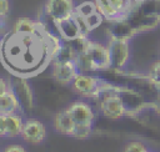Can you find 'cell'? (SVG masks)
Instances as JSON below:
<instances>
[{
	"label": "cell",
	"mask_w": 160,
	"mask_h": 152,
	"mask_svg": "<svg viewBox=\"0 0 160 152\" xmlns=\"http://www.w3.org/2000/svg\"><path fill=\"white\" fill-rule=\"evenodd\" d=\"M135 6L145 15L160 17V0H135Z\"/></svg>",
	"instance_id": "19"
},
{
	"label": "cell",
	"mask_w": 160,
	"mask_h": 152,
	"mask_svg": "<svg viewBox=\"0 0 160 152\" xmlns=\"http://www.w3.org/2000/svg\"><path fill=\"white\" fill-rule=\"evenodd\" d=\"M0 41H1V36H0Z\"/></svg>",
	"instance_id": "34"
},
{
	"label": "cell",
	"mask_w": 160,
	"mask_h": 152,
	"mask_svg": "<svg viewBox=\"0 0 160 152\" xmlns=\"http://www.w3.org/2000/svg\"><path fill=\"white\" fill-rule=\"evenodd\" d=\"M20 137L29 143H40L46 137V127L39 120H28L24 122Z\"/></svg>",
	"instance_id": "12"
},
{
	"label": "cell",
	"mask_w": 160,
	"mask_h": 152,
	"mask_svg": "<svg viewBox=\"0 0 160 152\" xmlns=\"http://www.w3.org/2000/svg\"><path fill=\"white\" fill-rule=\"evenodd\" d=\"M5 20H6V17H4V16H0V29L2 27V25H4Z\"/></svg>",
	"instance_id": "33"
},
{
	"label": "cell",
	"mask_w": 160,
	"mask_h": 152,
	"mask_svg": "<svg viewBox=\"0 0 160 152\" xmlns=\"http://www.w3.org/2000/svg\"><path fill=\"white\" fill-rule=\"evenodd\" d=\"M2 152H26V150L20 145H9L4 148Z\"/></svg>",
	"instance_id": "31"
},
{
	"label": "cell",
	"mask_w": 160,
	"mask_h": 152,
	"mask_svg": "<svg viewBox=\"0 0 160 152\" xmlns=\"http://www.w3.org/2000/svg\"><path fill=\"white\" fill-rule=\"evenodd\" d=\"M76 56H78V54L71 47V45L68 41H62V45H61L58 55L55 56L54 61H75Z\"/></svg>",
	"instance_id": "21"
},
{
	"label": "cell",
	"mask_w": 160,
	"mask_h": 152,
	"mask_svg": "<svg viewBox=\"0 0 160 152\" xmlns=\"http://www.w3.org/2000/svg\"><path fill=\"white\" fill-rule=\"evenodd\" d=\"M10 10V4L9 0H0V16L6 17Z\"/></svg>",
	"instance_id": "30"
},
{
	"label": "cell",
	"mask_w": 160,
	"mask_h": 152,
	"mask_svg": "<svg viewBox=\"0 0 160 152\" xmlns=\"http://www.w3.org/2000/svg\"><path fill=\"white\" fill-rule=\"evenodd\" d=\"M0 137H6V116L0 113Z\"/></svg>",
	"instance_id": "32"
},
{
	"label": "cell",
	"mask_w": 160,
	"mask_h": 152,
	"mask_svg": "<svg viewBox=\"0 0 160 152\" xmlns=\"http://www.w3.org/2000/svg\"><path fill=\"white\" fill-rule=\"evenodd\" d=\"M108 34H109L110 39L129 41L138 32L134 30V27L126 20V17L122 16V17H118V19H114V20H109Z\"/></svg>",
	"instance_id": "11"
},
{
	"label": "cell",
	"mask_w": 160,
	"mask_h": 152,
	"mask_svg": "<svg viewBox=\"0 0 160 152\" xmlns=\"http://www.w3.org/2000/svg\"><path fill=\"white\" fill-rule=\"evenodd\" d=\"M149 80L155 87L160 90V60L151 65L149 70Z\"/></svg>",
	"instance_id": "27"
},
{
	"label": "cell",
	"mask_w": 160,
	"mask_h": 152,
	"mask_svg": "<svg viewBox=\"0 0 160 152\" xmlns=\"http://www.w3.org/2000/svg\"><path fill=\"white\" fill-rule=\"evenodd\" d=\"M91 132H92V125H75L71 137L78 140H85L91 135Z\"/></svg>",
	"instance_id": "26"
},
{
	"label": "cell",
	"mask_w": 160,
	"mask_h": 152,
	"mask_svg": "<svg viewBox=\"0 0 160 152\" xmlns=\"http://www.w3.org/2000/svg\"><path fill=\"white\" fill-rule=\"evenodd\" d=\"M51 76L61 85H71L79 74L75 61H52Z\"/></svg>",
	"instance_id": "8"
},
{
	"label": "cell",
	"mask_w": 160,
	"mask_h": 152,
	"mask_svg": "<svg viewBox=\"0 0 160 152\" xmlns=\"http://www.w3.org/2000/svg\"><path fill=\"white\" fill-rule=\"evenodd\" d=\"M62 41L45 25L32 32L12 29L1 36L0 62L12 76L28 80L42 72L54 61Z\"/></svg>",
	"instance_id": "1"
},
{
	"label": "cell",
	"mask_w": 160,
	"mask_h": 152,
	"mask_svg": "<svg viewBox=\"0 0 160 152\" xmlns=\"http://www.w3.org/2000/svg\"><path fill=\"white\" fill-rule=\"evenodd\" d=\"M108 50L110 55V69L120 70L128 64L130 57L129 41L110 39L108 44Z\"/></svg>",
	"instance_id": "5"
},
{
	"label": "cell",
	"mask_w": 160,
	"mask_h": 152,
	"mask_svg": "<svg viewBox=\"0 0 160 152\" xmlns=\"http://www.w3.org/2000/svg\"><path fill=\"white\" fill-rule=\"evenodd\" d=\"M20 108H21V103L16 93L12 91V88H10L6 93H4L0 97V113L1 115L8 116L11 113H16Z\"/></svg>",
	"instance_id": "17"
},
{
	"label": "cell",
	"mask_w": 160,
	"mask_h": 152,
	"mask_svg": "<svg viewBox=\"0 0 160 152\" xmlns=\"http://www.w3.org/2000/svg\"><path fill=\"white\" fill-rule=\"evenodd\" d=\"M54 127L55 130L65 136H71L75 128V122L70 115V112L68 111V108L58 112L54 117Z\"/></svg>",
	"instance_id": "16"
},
{
	"label": "cell",
	"mask_w": 160,
	"mask_h": 152,
	"mask_svg": "<svg viewBox=\"0 0 160 152\" xmlns=\"http://www.w3.org/2000/svg\"><path fill=\"white\" fill-rule=\"evenodd\" d=\"M86 55L91 61L94 71H104L110 69V55L108 46H104L95 41H90Z\"/></svg>",
	"instance_id": "7"
},
{
	"label": "cell",
	"mask_w": 160,
	"mask_h": 152,
	"mask_svg": "<svg viewBox=\"0 0 160 152\" xmlns=\"http://www.w3.org/2000/svg\"><path fill=\"white\" fill-rule=\"evenodd\" d=\"M96 11H99V10H98V7H96L95 1H94V0H91V1L89 0V1H84V2L76 5L74 14L78 15V16H80V17H82V19H85V17L92 15V14L96 12Z\"/></svg>",
	"instance_id": "22"
},
{
	"label": "cell",
	"mask_w": 160,
	"mask_h": 152,
	"mask_svg": "<svg viewBox=\"0 0 160 152\" xmlns=\"http://www.w3.org/2000/svg\"><path fill=\"white\" fill-rule=\"evenodd\" d=\"M84 21H85V24H86V27H88L89 32H91L92 30L98 29V27L102 24V21H104V16H102L99 11H96V12H94L92 15L85 17Z\"/></svg>",
	"instance_id": "25"
},
{
	"label": "cell",
	"mask_w": 160,
	"mask_h": 152,
	"mask_svg": "<svg viewBox=\"0 0 160 152\" xmlns=\"http://www.w3.org/2000/svg\"><path fill=\"white\" fill-rule=\"evenodd\" d=\"M90 41H91V40H89V37H88L86 35H80V36H78V37H75L74 40L68 41V42L71 45V47L75 50V52H76L78 55H80V54H85V52H86Z\"/></svg>",
	"instance_id": "23"
},
{
	"label": "cell",
	"mask_w": 160,
	"mask_h": 152,
	"mask_svg": "<svg viewBox=\"0 0 160 152\" xmlns=\"http://www.w3.org/2000/svg\"><path fill=\"white\" fill-rule=\"evenodd\" d=\"M109 85V82L101 80L100 77L91 76L84 72H79L71 82V87L76 93L90 98H100Z\"/></svg>",
	"instance_id": "2"
},
{
	"label": "cell",
	"mask_w": 160,
	"mask_h": 152,
	"mask_svg": "<svg viewBox=\"0 0 160 152\" xmlns=\"http://www.w3.org/2000/svg\"><path fill=\"white\" fill-rule=\"evenodd\" d=\"M54 25L56 27V31L59 34V36L64 40V41H71L75 37L82 35L81 32V27L79 24V20L76 17L75 14H72L69 17L54 21Z\"/></svg>",
	"instance_id": "10"
},
{
	"label": "cell",
	"mask_w": 160,
	"mask_h": 152,
	"mask_svg": "<svg viewBox=\"0 0 160 152\" xmlns=\"http://www.w3.org/2000/svg\"><path fill=\"white\" fill-rule=\"evenodd\" d=\"M44 24L39 20H32L29 17H21L19 20H16L15 25H14V30L20 31V32H32L39 30Z\"/></svg>",
	"instance_id": "20"
},
{
	"label": "cell",
	"mask_w": 160,
	"mask_h": 152,
	"mask_svg": "<svg viewBox=\"0 0 160 152\" xmlns=\"http://www.w3.org/2000/svg\"><path fill=\"white\" fill-rule=\"evenodd\" d=\"M45 12L52 21L69 17L75 12L74 0H48Z\"/></svg>",
	"instance_id": "9"
},
{
	"label": "cell",
	"mask_w": 160,
	"mask_h": 152,
	"mask_svg": "<svg viewBox=\"0 0 160 152\" xmlns=\"http://www.w3.org/2000/svg\"><path fill=\"white\" fill-rule=\"evenodd\" d=\"M10 83H11L12 91L16 93V96L21 103V107H24L25 110H31L32 95H31V90H30V86L28 85L26 78L14 76L12 81H10Z\"/></svg>",
	"instance_id": "15"
},
{
	"label": "cell",
	"mask_w": 160,
	"mask_h": 152,
	"mask_svg": "<svg viewBox=\"0 0 160 152\" xmlns=\"http://www.w3.org/2000/svg\"><path fill=\"white\" fill-rule=\"evenodd\" d=\"M124 152H149L146 146L140 142V141H132V142H129L125 148H124Z\"/></svg>",
	"instance_id": "28"
},
{
	"label": "cell",
	"mask_w": 160,
	"mask_h": 152,
	"mask_svg": "<svg viewBox=\"0 0 160 152\" xmlns=\"http://www.w3.org/2000/svg\"><path fill=\"white\" fill-rule=\"evenodd\" d=\"M68 111L70 112L75 125H92L95 121V115L91 106L84 101H75L69 107Z\"/></svg>",
	"instance_id": "13"
},
{
	"label": "cell",
	"mask_w": 160,
	"mask_h": 152,
	"mask_svg": "<svg viewBox=\"0 0 160 152\" xmlns=\"http://www.w3.org/2000/svg\"><path fill=\"white\" fill-rule=\"evenodd\" d=\"M118 88L119 87L116 86L115 90L106 92L100 97V111L105 117L111 120H118L126 115V110L121 97L118 93Z\"/></svg>",
	"instance_id": "4"
},
{
	"label": "cell",
	"mask_w": 160,
	"mask_h": 152,
	"mask_svg": "<svg viewBox=\"0 0 160 152\" xmlns=\"http://www.w3.org/2000/svg\"><path fill=\"white\" fill-rule=\"evenodd\" d=\"M99 12L105 20L125 16L135 4V0H94Z\"/></svg>",
	"instance_id": "3"
},
{
	"label": "cell",
	"mask_w": 160,
	"mask_h": 152,
	"mask_svg": "<svg viewBox=\"0 0 160 152\" xmlns=\"http://www.w3.org/2000/svg\"><path fill=\"white\" fill-rule=\"evenodd\" d=\"M126 20L130 22V25L134 27L136 32H142V31H149L155 29L160 24V17L158 16H151V15H145L142 14L134 4L131 10L125 15Z\"/></svg>",
	"instance_id": "6"
},
{
	"label": "cell",
	"mask_w": 160,
	"mask_h": 152,
	"mask_svg": "<svg viewBox=\"0 0 160 152\" xmlns=\"http://www.w3.org/2000/svg\"><path fill=\"white\" fill-rule=\"evenodd\" d=\"M10 88H11L10 81H8L6 78H4V77L0 76V97H1L4 93H6Z\"/></svg>",
	"instance_id": "29"
},
{
	"label": "cell",
	"mask_w": 160,
	"mask_h": 152,
	"mask_svg": "<svg viewBox=\"0 0 160 152\" xmlns=\"http://www.w3.org/2000/svg\"><path fill=\"white\" fill-rule=\"evenodd\" d=\"M22 126H24V121L21 115L16 113H11L6 116V137L9 138H14L21 135L22 131Z\"/></svg>",
	"instance_id": "18"
},
{
	"label": "cell",
	"mask_w": 160,
	"mask_h": 152,
	"mask_svg": "<svg viewBox=\"0 0 160 152\" xmlns=\"http://www.w3.org/2000/svg\"><path fill=\"white\" fill-rule=\"evenodd\" d=\"M75 64H76V66H78V69H79V72L86 74L88 71H94L92 65H91V61H90V59L88 57L86 52L78 55L76 59H75Z\"/></svg>",
	"instance_id": "24"
},
{
	"label": "cell",
	"mask_w": 160,
	"mask_h": 152,
	"mask_svg": "<svg viewBox=\"0 0 160 152\" xmlns=\"http://www.w3.org/2000/svg\"><path fill=\"white\" fill-rule=\"evenodd\" d=\"M118 93L119 96L121 97L122 100V103L125 106V110H126V115H130V113H135L140 110H142L145 107V101L142 100V97L130 90V88H124V87H119L118 88Z\"/></svg>",
	"instance_id": "14"
}]
</instances>
